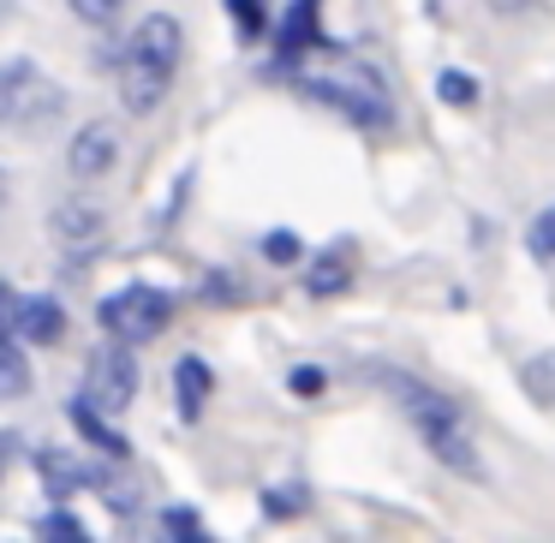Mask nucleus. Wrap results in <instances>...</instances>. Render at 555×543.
<instances>
[{
  "mask_svg": "<svg viewBox=\"0 0 555 543\" xmlns=\"http://www.w3.org/2000/svg\"><path fill=\"white\" fill-rule=\"evenodd\" d=\"M180 61H185V30H180V18H173V13H144V25L126 37L120 66H114L120 102H126L132 114L162 108V96H168L173 78H180Z\"/></svg>",
  "mask_w": 555,
  "mask_h": 543,
  "instance_id": "f257e3e1",
  "label": "nucleus"
},
{
  "mask_svg": "<svg viewBox=\"0 0 555 543\" xmlns=\"http://www.w3.org/2000/svg\"><path fill=\"white\" fill-rule=\"evenodd\" d=\"M371 376L383 388H395L400 412L412 418V430L424 436V448H430L448 471H460V478H483V460H478V448H472V436H466V418H460L436 388L412 383V376H400V371H383V364H371Z\"/></svg>",
  "mask_w": 555,
  "mask_h": 543,
  "instance_id": "f03ea898",
  "label": "nucleus"
},
{
  "mask_svg": "<svg viewBox=\"0 0 555 543\" xmlns=\"http://www.w3.org/2000/svg\"><path fill=\"white\" fill-rule=\"evenodd\" d=\"M293 85L317 102H335L359 126H395V96L364 61H323V66H287Z\"/></svg>",
  "mask_w": 555,
  "mask_h": 543,
  "instance_id": "7ed1b4c3",
  "label": "nucleus"
},
{
  "mask_svg": "<svg viewBox=\"0 0 555 543\" xmlns=\"http://www.w3.org/2000/svg\"><path fill=\"white\" fill-rule=\"evenodd\" d=\"M66 114V90L54 85L49 73H37V61H7V78H0V120L13 132H42Z\"/></svg>",
  "mask_w": 555,
  "mask_h": 543,
  "instance_id": "20e7f679",
  "label": "nucleus"
},
{
  "mask_svg": "<svg viewBox=\"0 0 555 543\" xmlns=\"http://www.w3.org/2000/svg\"><path fill=\"white\" fill-rule=\"evenodd\" d=\"M168 323H173V293L168 287H120V293L102 299V328L132 340V347L156 340Z\"/></svg>",
  "mask_w": 555,
  "mask_h": 543,
  "instance_id": "39448f33",
  "label": "nucleus"
},
{
  "mask_svg": "<svg viewBox=\"0 0 555 543\" xmlns=\"http://www.w3.org/2000/svg\"><path fill=\"white\" fill-rule=\"evenodd\" d=\"M132 395H138L132 340L108 335V347H96V352H90V364H85V400L96 412H108V418H120V412L132 406Z\"/></svg>",
  "mask_w": 555,
  "mask_h": 543,
  "instance_id": "423d86ee",
  "label": "nucleus"
},
{
  "mask_svg": "<svg viewBox=\"0 0 555 543\" xmlns=\"http://www.w3.org/2000/svg\"><path fill=\"white\" fill-rule=\"evenodd\" d=\"M114 168H120V126L114 120L78 126L73 150H66V173H73L78 185H90V180H108Z\"/></svg>",
  "mask_w": 555,
  "mask_h": 543,
  "instance_id": "0eeeda50",
  "label": "nucleus"
},
{
  "mask_svg": "<svg viewBox=\"0 0 555 543\" xmlns=\"http://www.w3.org/2000/svg\"><path fill=\"white\" fill-rule=\"evenodd\" d=\"M7 328H18L30 347H54V340L66 335V311H61V299H49V293L7 287Z\"/></svg>",
  "mask_w": 555,
  "mask_h": 543,
  "instance_id": "6e6552de",
  "label": "nucleus"
},
{
  "mask_svg": "<svg viewBox=\"0 0 555 543\" xmlns=\"http://www.w3.org/2000/svg\"><path fill=\"white\" fill-rule=\"evenodd\" d=\"M49 228L61 233L66 245H90L102 233V209L90 204V197H61V204H54V216H49Z\"/></svg>",
  "mask_w": 555,
  "mask_h": 543,
  "instance_id": "1a4fd4ad",
  "label": "nucleus"
},
{
  "mask_svg": "<svg viewBox=\"0 0 555 543\" xmlns=\"http://www.w3.org/2000/svg\"><path fill=\"white\" fill-rule=\"evenodd\" d=\"M173 388H180V418H204L216 376H209V364L197 359V352H185V359L173 364Z\"/></svg>",
  "mask_w": 555,
  "mask_h": 543,
  "instance_id": "9d476101",
  "label": "nucleus"
},
{
  "mask_svg": "<svg viewBox=\"0 0 555 543\" xmlns=\"http://www.w3.org/2000/svg\"><path fill=\"white\" fill-rule=\"evenodd\" d=\"M311 42H317V0H293V7H287V25H281V61L299 66Z\"/></svg>",
  "mask_w": 555,
  "mask_h": 543,
  "instance_id": "9b49d317",
  "label": "nucleus"
},
{
  "mask_svg": "<svg viewBox=\"0 0 555 543\" xmlns=\"http://www.w3.org/2000/svg\"><path fill=\"white\" fill-rule=\"evenodd\" d=\"M73 424L85 430V442H96L108 460H126V454H132V448H126V436L108 424V412H96L90 400H73Z\"/></svg>",
  "mask_w": 555,
  "mask_h": 543,
  "instance_id": "f8f14e48",
  "label": "nucleus"
},
{
  "mask_svg": "<svg viewBox=\"0 0 555 543\" xmlns=\"http://www.w3.org/2000/svg\"><path fill=\"white\" fill-rule=\"evenodd\" d=\"M25 347H30V340L18 335V328H7V340H0V388H7V400H25V395H30Z\"/></svg>",
  "mask_w": 555,
  "mask_h": 543,
  "instance_id": "ddd939ff",
  "label": "nucleus"
},
{
  "mask_svg": "<svg viewBox=\"0 0 555 543\" xmlns=\"http://www.w3.org/2000/svg\"><path fill=\"white\" fill-rule=\"evenodd\" d=\"M305 287H311V299H335V293L352 287V257L347 251H323L311 263V275H305Z\"/></svg>",
  "mask_w": 555,
  "mask_h": 543,
  "instance_id": "4468645a",
  "label": "nucleus"
},
{
  "mask_svg": "<svg viewBox=\"0 0 555 543\" xmlns=\"http://www.w3.org/2000/svg\"><path fill=\"white\" fill-rule=\"evenodd\" d=\"M37 466H42V478H49L61 495H66V490H85V483H96V490H102V471H96V466H78V460L54 454V448H42Z\"/></svg>",
  "mask_w": 555,
  "mask_h": 543,
  "instance_id": "2eb2a0df",
  "label": "nucleus"
},
{
  "mask_svg": "<svg viewBox=\"0 0 555 543\" xmlns=\"http://www.w3.org/2000/svg\"><path fill=\"white\" fill-rule=\"evenodd\" d=\"M519 383H526V395L538 400V406H555V359H550V352H538V359H526V371H519Z\"/></svg>",
  "mask_w": 555,
  "mask_h": 543,
  "instance_id": "dca6fc26",
  "label": "nucleus"
},
{
  "mask_svg": "<svg viewBox=\"0 0 555 543\" xmlns=\"http://www.w3.org/2000/svg\"><path fill=\"white\" fill-rule=\"evenodd\" d=\"M233 13V30H240V42H257L269 30V0H228Z\"/></svg>",
  "mask_w": 555,
  "mask_h": 543,
  "instance_id": "f3484780",
  "label": "nucleus"
},
{
  "mask_svg": "<svg viewBox=\"0 0 555 543\" xmlns=\"http://www.w3.org/2000/svg\"><path fill=\"white\" fill-rule=\"evenodd\" d=\"M526 251L538 257V263H555V204L526 221Z\"/></svg>",
  "mask_w": 555,
  "mask_h": 543,
  "instance_id": "a211bd4d",
  "label": "nucleus"
},
{
  "mask_svg": "<svg viewBox=\"0 0 555 543\" xmlns=\"http://www.w3.org/2000/svg\"><path fill=\"white\" fill-rule=\"evenodd\" d=\"M162 526H168V538H180V543H204L209 538L204 514H192V507H168V514H162Z\"/></svg>",
  "mask_w": 555,
  "mask_h": 543,
  "instance_id": "6ab92c4d",
  "label": "nucleus"
},
{
  "mask_svg": "<svg viewBox=\"0 0 555 543\" xmlns=\"http://www.w3.org/2000/svg\"><path fill=\"white\" fill-rule=\"evenodd\" d=\"M85 25H96V30H108V25H120V13H126V0H66Z\"/></svg>",
  "mask_w": 555,
  "mask_h": 543,
  "instance_id": "aec40b11",
  "label": "nucleus"
},
{
  "mask_svg": "<svg viewBox=\"0 0 555 543\" xmlns=\"http://www.w3.org/2000/svg\"><path fill=\"white\" fill-rule=\"evenodd\" d=\"M436 90H442L448 108H478V78H466V73H442Z\"/></svg>",
  "mask_w": 555,
  "mask_h": 543,
  "instance_id": "412c9836",
  "label": "nucleus"
},
{
  "mask_svg": "<svg viewBox=\"0 0 555 543\" xmlns=\"http://www.w3.org/2000/svg\"><path fill=\"white\" fill-rule=\"evenodd\" d=\"M42 538H61V543H85V519L66 514V507H54L49 519H42Z\"/></svg>",
  "mask_w": 555,
  "mask_h": 543,
  "instance_id": "4be33fe9",
  "label": "nucleus"
},
{
  "mask_svg": "<svg viewBox=\"0 0 555 543\" xmlns=\"http://www.w3.org/2000/svg\"><path fill=\"white\" fill-rule=\"evenodd\" d=\"M263 257H269V263H299V257H305V240H299V233H269V240H263Z\"/></svg>",
  "mask_w": 555,
  "mask_h": 543,
  "instance_id": "5701e85b",
  "label": "nucleus"
},
{
  "mask_svg": "<svg viewBox=\"0 0 555 543\" xmlns=\"http://www.w3.org/2000/svg\"><path fill=\"white\" fill-rule=\"evenodd\" d=\"M293 395L317 400V395H323V371H317V364H299V371H293Z\"/></svg>",
  "mask_w": 555,
  "mask_h": 543,
  "instance_id": "b1692460",
  "label": "nucleus"
},
{
  "mask_svg": "<svg viewBox=\"0 0 555 543\" xmlns=\"http://www.w3.org/2000/svg\"><path fill=\"white\" fill-rule=\"evenodd\" d=\"M281 490H287V483H281ZM281 490H269V495H263V507H269L275 519H281V514H299V507H305V495H281Z\"/></svg>",
  "mask_w": 555,
  "mask_h": 543,
  "instance_id": "393cba45",
  "label": "nucleus"
}]
</instances>
